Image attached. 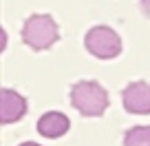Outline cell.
<instances>
[{"label": "cell", "mask_w": 150, "mask_h": 146, "mask_svg": "<svg viewBox=\"0 0 150 146\" xmlns=\"http://www.w3.org/2000/svg\"><path fill=\"white\" fill-rule=\"evenodd\" d=\"M71 104L84 118H99L108 108V93L99 82L82 80L71 89Z\"/></svg>", "instance_id": "cell-1"}, {"label": "cell", "mask_w": 150, "mask_h": 146, "mask_svg": "<svg viewBox=\"0 0 150 146\" xmlns=\"http://www.w3.org/2000/svg\"><path fill=\"white\" fill-rule=\"evenodd\" d=\"M57 38H60V31H57V22L53 20V16L35 14V16H29L24 20L22 40L33 51H47V49H51L57 42Z\"/></svg>", "instance_id": "cell-2"}, {"label": "cell", "mask_w": 150, "mask_h": 146, "mask_svg": "<svg viewBox=\"0 0 150 146\" xmlns=\"http://www.w3.org/2000/svg\"><path fill=\"white\" fill-rule=\"evenodd\" d=\"M84 47L91 56L99 60H112L122 53V38L110 27H93L84 36Z\"/></svg>", "instance_id": "cell-3"}, {"label": "cell", "mask_w": 150, "mask_h": 146, "mask_svg": "<svg viewBox=\"0 0 150 146\" xmlns=\"http://www.w3.org/2000/svg\"><path fill=\"white\" fill-rule=\"evenodd\" d=\"M122 102L132 115H150V84L144 80L130 82L122 91Z\"/></svg>", "instance_id": "cell-4"}, {"label": "cell", "mask_w": 150, "mask_h": 146, "mask_svg": "<svg viewBox=\"0 0 150 146\" xmlns=\"http://www.w3.org/2000/svg\"><path fill=\"white\" fill-rule=\"evenodd\" d=\"M27 115V100L24 95L16 93L11 89L0 91V122L2 124H13Z\"/></svg>", "instance_id": "cell-5"}, {"label": "cell", "mask_w": 150, "mask_h": 146, "mask_svg": "<svg viewBox=\"0 0 150 146\" xmlns=\"http://www.w3.org/2000/svg\"><path fill=\"white\" fill-rule=\"evenodd\" d=\"M71 128V122L64 113L60 111H49L38 120V133L49 140H57V137L66 135V131Z\"/></svg>", "instance_id": "cell-6"}, {"label": "cell", "mask_w": 150, "mask_h": 146, "mask_svg": "<svg viewBox=\"0 0 150 146\" xmlns=\"http://www.w3.org/2000/svg\"><path fill=\"white\" fill-rule=\"evenodd\" d=\"M124 146H150V124L128 128L124 135Z\"/></svg>", "instance_id": "cell-7"}, {"label": "cell", "mask_w": 150, "mask_h": 146, "mask_svg": "<svg viewBox=\"0 0 150 146\" xmlns=\"http://www.w3.org/2000/svg\"><path fill=\"white\" fill-rule=\"evenodd\" d=\"M139 7H141V11L150 18V0H139Z\"/></svg>", "instance_id": "cell-8"}, {"label": "cell", "mask_w": 150, "mask_h": 146, "mask_svg": "<svg viewBox=\"0 0 150 146\" xmlns=\"http://www.w3.org/2000/svg\"><path fill=\"white\" fill-rule=\"evenodd\" d=\"M20 146H40V144H35V142H24V144H20Z\"/></svg>", "instance_id": "cell-9"}]
</instances>
